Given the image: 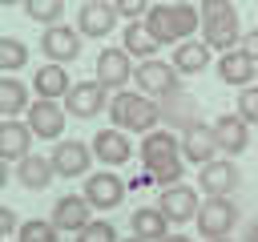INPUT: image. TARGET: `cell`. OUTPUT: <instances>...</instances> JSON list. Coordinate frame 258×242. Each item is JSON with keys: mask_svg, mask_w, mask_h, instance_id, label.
Returning <instances> with one entry per match:
<instances>
[{"mask_svg": "<svg viewBox=\"0 0 258 242\" xmlns=\"http://www.w3.org/2000/svg\"><path fill=\"white\" fill-rule=\"evenodd\" d=\"M28 129H32V137H44V141H60V133H64V105L60 101H32L28 105Z\"/></svg>", "mask_w": 258, "mask_h": 242, "instance_id": "obj_14", "label": "cell"}, {"mask_svg": "<svg viewBox=\"0 0 258 242\" xmlns=\"http://www.w3.org/2000/svg\"><path fill=\"white\" fill-rule=\"evenodd\" d=\"M141 165H145V177L157 182L161 190L169 186H181V169H185V153H181V137L169 133V129H157L149 137H141V149H137Z\"/></svg>", "mask_w": 258, "mask_h": 242, "instance_id": "obj_1", "label": "cell"}, {"mask_svg": "<svg viewBox=\"0 0 258 242\" xmlns=\"http://www.w3.org/2000/svg\"><path fill=\"white\" fill-rule=\"evenodd\" d=\"M93 157H101V165H125L129 157H133V141H129V133H121V129H97L93 133Z\"/></svg>", "mask_w": 258, "mask_h": 242, "instance_id": "obj_18", "label": "cell"}, {"mask_svg": "<svg viewBox=\"0 0 258 242\" xmlns=\"http://www.w3.org/2000/svg\"><path fill=\"white\" fill-rule=\"evenodd\" d=\"M117 28V8H113V0H85L81 8H77V32L81 36H109Z\"/></svg>", "mask_w": 258, "mask_h": 242, "instance_id": "obj_13", "label": "cell"}, {"mask_svg": "<svg viewBox=\"0 0 258 242\" xmlns=\"http://www.w3.org/2000/svg\"><path fill=\"white\" fill-rule=\"evenodd\" d=\"M210 56H214V48L206 44V40H185V44H177L173 48V69L181 73V77H194V73H206L210 69Z\"/></svg>", "mask_w": 258, "mask_h": 242, "instance_id": "obj_23", "label": "cell"}, {"mask_svg": "<svg viewBox=\"0 0 258 242\" xmlns=\"http://www.w3.org/2000/svg\"><path fill=\"white\" fill-rule=\"evenodd\" d=\"M40 52L48 56V65H64V60L73 65L81 56V32L69 24H52L40 32Z\"/></svg>", "mask_w": 258, "mask_h": 242, "instance_id": "obj_9", "label": "cell"}, {"mask_svg": "<svg viewBox=\"0 0 258 242\" xmlns=\"http://www.w3.org/2000/svg\"><path fill=\"white\" fill-rule=\"evenodd\" d=\"M238 182H242V173H238V165L230 157H218L206 169H198V190L206 198H230L238 190Z\"/></svg>", "mask_w": 258, "mask_h": 242, "instance_id": "obj_10", "label": "cell"}, {"mask_svg": "<svg viewBox=\"0 0 258 242\" xmlns=\"http://www.w3.org/2000/svg\"><path fill=\"white\" fill-rule=\"evenodd\" d=\"M222 242H234V238H222Z\"/></svg>", "mask_w": 258, "mask_h": 242, "instance_id": "obj_39", "label": "cell"}, {"mask_svg": "<svg viewBox=\"0 0 258 242\" xmlns=\"http://www.w3.org/2000/svg\"><path fill=\"white\" fill-rule=\"evenodd\" d=\"M238 117L246 125H258V85H250V89L238 93Z\"/></svg>", "mask_w": 258, "mask_h": 242, "instance_id": "obj_33", "label": "cell"}, {"mask_svg": "<svg viewBox=\"0 0 258 242\" xmlns=\"http://www.w3.org/2000/svg\"><path fill=\"white\" fill-rule=\"evenodd\" d=\"M24 60H28V44L16 40V36H4L0 40V69L16 73V69H24Z\"/></svg>", "mask_w": 258, "mask_h": 242, "instance_id": "obj_31", "label": "cell"}, {"mask_svg": "<svg viewBox=\"0 0 258 242\" xmlns=\"http://www.w3.org/2000/svg\"><path fill=\"white\" fill-rule=\"evenodd\" d=\"M20 226H24L20 214H16L12 206H0V234H4V238H8V234H20Z\"/></svg>", "mask_w": 258, "mask_h": 242, "instance_id": "obj_34", "label": "cell"}, {"mask_svg": "<svg viewBox=\"0 0 258 242\" xmlns=\"http://www.w3.org/2000/svg\"><path fill=\"white\" fill-rule=\"evenodd\" d=\"M165 242H194V238H185V234H169Z\"/></svg>", "mask_w": 258, "mask_h": 242, "instance_id": "obj_37", "label": "cell"}, {"mask_svg": "<svg viewBox=\"0 0 258 242\" xmlns=\"http://www.w3.org/2000/svg\"><path fill=\"white\" fill-rule=\"evenodd\" d=\"M161 105V121H165V129L173 125V129H189V125H198V101L189 97V89H173L169 97H161L157 101Z\"/></svg>", "mask_w": 258, "mask_h": 242, "instance_id": "obj_20", "label": "cell"}, {"mask_svg": "<svg viewBox=\"0 0 258 242\" xmlns=\"http://www.w3.org/2000/svg\"><path fill=\"white\" fill-rule=\"evenodd\" d=\"M77 242H121L117 238V230H113V222H105V218H97V222H89L81 234H77Z\"/></svg>", "mask_w": 258, "mask_h": 242, "instance_id": "obj_32", "label": "cell"}, {"mask_svg": "<svg viewBox=\"0 0 258 242\" xmlns=\"http://www.w3.org/2000/svg\"><path fill=\"white\" fill-rule=\"evenodd\" d=\"M242 52H246L250 60H258V28H250V32L242 36Z\"/></svg>", "mask_w": 258, "mask_h": 242, "instance_id": "obj_35", "label": "cell"}, {"mask_svg": "<svg viewBox=\"0 0 258 242\" xmlns=\"http://www.w3.org/2000/svg\"><path fill=\"white\" fill-rule=\"evenodd\" d=\"M109 121H113V129H121V133H141V137H149V133H157L161 105H157L153 97H145V93L121 89V93L109 101Z\"/></svg>", "mask_w": 258, "mask_h": 242, "instance_id": "obj_3", "label": "cell"}, {"mask_svg": "<svg viewBox=\"0 0 258 242\" xmlns=\"http://www.w3.org/2000/svg\"><path fill=\"white\" fill-rule=\"evenodd\" d=\"M56 238H60V230L52 226V218H24V226L16 234V242H56Z\"/></svg>", "mask_w": 258, "mask_h": 242, "instance_id": "obj_30", "label": "cell"}, {"mask_svg": "<svg viewBox=\"0 0 258 242\" xmlns=\"http://www.w3.org/2000/svg\"><path fill=\"white\" fill-rule=\"evenodd\" d=\"M157 210L169 218V226L173 222H198V214H202V202H198V190L194 186H169V190H161V198H157Z\"/></svg>", "mask_w": 258, "mask_h": 242, "instance_id": "obj_11", "label": "cell"}, {"mask_svg": "<svg viewBox=\"0 0 258 242\" xmlns=\"http://www.w3.org/2000/svg\"><path fill=\"white\" fill-rule=\"evenodd\" d=\"M32 157V129L28 121H4L0 125V161H24Z\"/></svg>", "mask_w": 258, "mask_h": 242, "instance_id": "obj_21", "label": "cell"}, {"mask_svg": "<svg viewBox=\"0 0 258 242\" xmlns=\"http://www.w3.org/2000/svg\"><path fill=\"white\" fill-rule=\"evenodd\" d=\"M133 73H137V69H133V56H129L125 48H101V56H97V77H93V81H101L105 89H121V85H129Z\"/></svg>", "mask_w": 258, "mask_h": 242, "instance_id": "obj_17", "label": "cell"}, {"mask_svg": "<svg viewBox=\"0 0 258 242\" xmlns=\"http://www.w3.org/2000/svg\"><path fill=\"white\" fill-rule=\"evenodd\" d=\"M32 89H36V97L40 101H60V97H69V73H64V65H40L36 69V77H32Z\"/></svg>", "mask_w": 258, "mask_h": 242, "instance_id": "obj_25", "label": "cell"}, {"mask_svg": "<svg viewBox=\"0 0 258 242\" xmlns=\"http://www.w3.org/2000/svg\"><path fill=\"white\" fill-rule=\"evenodd\" d=\"M28 85L24 81H16V77H4L0 81V117L4 121H16L20 113H28Z\"/></svg>", "mask_w": 258, "mask_h": 242, "instance_id": "obj_27", "label": "cell"}, {"mask_svg": "<svg viewBox=\"0 0 258 242\" xmlns=\"http://www.w3.org/2000/svg\"><path fill=\"white\" fill-rule=\"evenodd\" d=\"M181 153H185V161L189 165H198V169H206L210 161H218L214 153H222L218 149V137H214V125H189L185 133H181Z\"/></svg>", "mask_w": 258, "mask_h": 242, "instance_id": "obj_15", "label": "cell"}, {"mask_svg": "<svg viewBox=\"0 0 258 242\" xmlns=\"http://www.w3.org/2000/svg\"><path fill=\"white\" fill-rule=\"evenodd\" d=\"M52 177H56V169H52V157H40V153H32V157H24V161L16 165V182H20L24 190H44V186H52Z\"/></svg>", "mask_w": 258, "mask_h": 242, "instance_id": "obj_26", "label": "cell"}, {"mask_svg": "<svg viewBox=\"0 0 258 242\" xmlns=\"http://www.w3.org/2000/svg\"><path fill=\"white\" fill-rule=\"evenodd\" d=\"M133 81H137V93H145V97H153V101L169 97L173 89H185V85H181V73H177L173 65H165V60H141L137 73H133Z\"/></svg>", "mask_w": 258, "mask_h": 242, "instance_id": "obj_6", "label": "cell"}, {"mask_svg": "<svg viewBox=\"0 0 258 242\" xmlns=\"http://www.w3.org/2000/svg\"><path fill=\"white\" fill-rule=\"evenodd\" d=\"M89 222H97V218H93V206L85 202V194H64L52 202V226L60 234H81Z\"/></svg>", "mask_w": 258, "mask_h": 242, "instance_id": "obj_12", "label": "cell"}, {"mask_svg": "<svg viewBox=\"0 0 258 242\" xmlns=\"http://www.w3.org/2000/svg\"><path fill=\"white\" fill-rule=\"evenodd\" d=\"M121 48H125L129 56H141V60H157V56H153V52H157V40L149 36L145 20H137V24H125V32H121Z\"/></svg>", "mask_w": 258, "mask_h": 242, "instance_id": "obj_28", "label": "cell"}, {"mask_svg": "<svg viewBox=\"0 0 258 242\" xmlns=\"http://www.w3.org/2000/svg\"><path fill=\"white\" fill-rule=\"evenodd\" d=\"M254 85H258V81H254Z\"/></svg>", "mask_w": 258, "mask_h": 242, "instance_id": "obj_40", "label": "cell"}, {"mask_svg": "<svg viewBox=\"0 0 258 242\" xmlns=\"http://www.w3.org/2000/svg\"><path fill=\"white\" fill-rule=\"evenodd\" d=\"M24 16L36 20V24H44V28H52V24H60L64 4H60V0H28V4H24Z\"/></svg>", "mask_w": 258, "mask_h": 242, "instance_id": "obj_29", "label": "cell"}, {"mask_svg": "<svg viewBox=\"0 0 258 242\" xmlns=\"http://www.w3.org/2000/svg\"><path fill=\"white\" fill-rule=\"evenodd\" d=\"M89 165H93V145L89 141H77V137L56 141V149H52L56 177H89Z\"/></svg>", "mask_w": 258, "mask_h": 242, "instance_id": "obj_8", "label": "cell"}, {"mask_svg": "<svg viewBox=\"0 0 258 242\" xmlns=\"http://www.w3.org/2000/svg\"><path fill=\"white\" fill-rule=\"evenodd\" d=\"M238 226V206L230 198H206L202 202V214H198V234L206 242H222L230 238V230Z\"/></svg>", "mask_w": 258, "mask_h": 242, "instance_id": "obj_5", "label": "cell"}, {"mask_svg": "<svg viewBox=\"0 0 258 242\" xmlns=\"http://www.w3.org/2000/svg\"><path fill=\"white\" fill-rule=\"evenodd\" d=\"M202 24V8L198 4H185V0H165V4H149V16H145V28L157 44H185L194 40L189 32H198Z\"/></svg>", "mask_w": 258, "mask_h": 242, "instance_id": "obj_2", "label": "cell"}, {"mask_svg": "<svg viewBox=\"0 0 258 242\" xmlns=\"http://www.w3.org/2000/svg\"><path fill=\"white\" fill-rule=\"evenodd\" d=\"M214 137H218V149L234 157L250 145V125L238 113H222V117H214Z\"/></svg>", "mask_w": 258, "mask_h": 242, "instance_id": "obj_22", "label": "cell"}, {"mask_svg": "<svg viewBox=\"0 0 258 242\" xmlns=\"http://www.w3.org/2000/svg\"><path fill=\"white\" fill-rule=\"evenodd\" d=\"M242 24H238V8L230 0H206L202 4V40L214 48V52H234L242 48Z\"/></svg>", "mask_w": 258, "mask_h": 242, "instance_id": "obj_4", "label": "cell"}, {"mask_svg": "<svg viewBox=\"0 0 258 242\" xmlns=\"http://www.w3.org/2000/svg\"><path fill=\"white\" fill-rule=\"evenodd\" d=\"M133 238H141V242H165L169 238V218L157 210V206H141V210H133Z\"/></svg>", "mask_w": 258, "mask_h": 242, "instance_id": "obj_24", "label": "cell"}, {"mask_svg": "<svg viewBox=\"0 0 258 242\" xmlns=\"http://www.w3.org/2000/svg\"><path fill=\"white\" fill-rule=\"evenodd\" d=\"M105 85L101 81H77L73 89H69V97H64V109L73 113V117H81V121H89V117H97L109 101H105Z\"/></svg>", "mask_w": 258, "mask_h": 242, "instance_id": "obj_16", "label": "cell"}, {"mask_svg": "<svg viewBox=\"0 0 258 242\" xmlns=\"http://www.w3.org/2000/svg\"><path fill=\"white\" fill-rule=\"evenodd\" d=\"M218 77L230 85V89H250L254 81H258V60H250L242 48H234V52H226V56H218Z\"/></svg>", "mask_w": 258, "mask_h": 242, "instance_id": "obj_19", "label": "cell"}, {"mask_svg": "<svg viewBox=\"0 0 258 242\" xmlns=\"http://www.w3.org/2000/svg\"><path fill=\"white\" fill-rule=\"evenodd\" d=\"M125 190H129V182H121L113 169H101V173H89L85 177V202L93 206V210H117L121 202H125Z\"/></svg>", "mask_w": 258, "mask_h": 242, "instance_id": "obj_7", "label": "cell"}, {"mask_svg": "<svg viewBox=\"0 0 258 242\" xmlns=\"http://www.w3.org/2000/svg\"><path fill=\"white\" fill-rule=\"evenodd\" d=\"M246 242H258V222H250V230H246Z\"/></svg>", "mask_w": 258, "mask_h": 242, "instance_id": "obj_36", "label": "cell"}, {"mask_svg": "<svg viewBox=\"0 0 258 242\" xmlns=\"http://www.w3.org/2000/svg\"><path fill=\"white\" fill-rule=\"evenodd\" d=\"M121 242H141V238H133V234H129V238H121Z\"/></svg>", "mask_w": 258, "mask_h": 242, "instance_id": "obj_38", "label": "cell"}]
</instances>
